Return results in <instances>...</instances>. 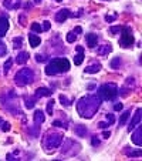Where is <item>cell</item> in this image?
I'll list each match as a JSON object with an SVG mask.
<instances>
[{
  "instance_id": "obj_20",
  "label": "cell",
  "mask_w": 142,
  "mask_h": 161,
  "mask_svg": "<svg viewBox=\"0 0 142 161\" xmlns=\"http://www.w3.org/2000/svg\"><path fill=\"white\" fill-rule=\"evenodd\" d=\"M27 60H29V53L27 52H20L17 54V57H16V63L20 64V66L21 64H24Z\"/></svg>"
},
{
  "instance_id": "obj_14",
  "label": "cell",
  "mask_w": 142,
  "mask_h": 161,
  "mask_svg": "<svg viewBox=\"0 0 142 161\" xmlns=\"http://www.w3.org/2000/svg\"><path fill=\"white\" fill-rule=\"evenodd\" d=\"M3 4H4V7L9 10H17L21 4V0H4Z\"/></svg>"
},
{
  "instance_id": "obj_34",
  "label": "cell",
  "mask_w": 142,
  "mask_h": 161,
  "mask_svg": "<svg viewBox=\"0 0 142 161\" xmlns=\"http://www.w3.org/2000/svg\"><path fill=\"white\" fill-rule=\"evenodd\" d=\"M91 144H92L94 147H98V146H100V140H98L97 136H92V138H91Z\"/></svg>"
},
{
  "instance_id": "obj_23",
  "label": "cell",
  "mask_w": 142,
  "mask_h": 161,
  "mask_svg": "<svg viewBox=\"0 0 142 161\" xmlns=\"http://www.w3.org/2000/svg\"><path fill=\"white\" fill-rule=\"evenodd\" d=\"M12 43H13V47L14 49H20L21 46H23V37H14V39L12 40Z\"/></svg>"
},
{
  "instance_id": "obj_21",
  "label": "cell",
  "mask_w": 142,
  "mask_h": 161,
  "mask_svg": "<svg viewBox=\"0 0 142 161\" xmlns=\"http://www.w3.org/2000/svg\"><path fill=\"white\" fill-rule=\"evenodd\" d=\"M74 131H76V134H77L78 137H85V136H87V133H88V131H87V127H85V125H82V124H81V125H77Z\"/></svg>"
},
{
  "instance_id": "obj_31",
  "label": "cell",
  "mask_w": 142,
  "mask_h": 161,
  "mask_svg": "<svg viewBox=\"0 0 142 161\" xmlns=\"http://www.w3.org/2000/svg\"><path fill=\"white\" fill-rule=\"evenodd\" d=\"M31 31H36V33H41V31H43V27L39 25V23H33V25H31Z\"/></svg>"
},
{
  "instance_id": "obj_13",
  "label": "cell",
  "mask_w": 142,
  "mask_h": 161,
  "mask_svg": "<svg viewBox=\"0 0 142 161\" xmlns=\"http://www.w3.org/2000/svg\"><path fill=\"white\" fill-rule=\"evenodd\" d=\"M85 40H87V46L88 47H97L98 46V36L97 34H94V33H90L85 36Z\"/></svg>"
},
{
  "instance_id": "obj_18",
  "label": "cell",
  "mask_w": 142,
  "mask_h": 161,
  "mask_svg": "<svg viewBox=\"0 0 142 161\" xmlns=\"http://www.w3.org/2000/svg\"><path fill=\"white\" fill-rule=\"evenodd\" d=\"M111 52H112V47H111V44H108V43H107V44H103L100 49L97 50L98 54H100V56H104V57H105V56H108Z\"/></svg>"
},
{
  "instance_id": "obj_8",
  "label": "cell",
  "mask_w": 142,
  "mask_h": 161,
  "mask_svg": "<svg viewBox=\"0 0 142 161\" xmlns=\"http://www.w3.org/2000/svg\"><path fill=\"white\" fill-rule=\"evenodd\" d=\"M132 143L138 147H142V127L138 124V128L132 133Z\"/></svg>"
},
{
  "instance_id": "obj_22",
  "label": "cell",
  "mask_w": 142,
  "mask_h": 161,
  "mask_svg": "<svg viewBox=\"0 0 142 161\" xmlns=\"http://www.w3.org/2000/svg\"><path fill=\"white\" fill-rule=\"evenodd\" d=\"M36 101H37V98L34 97V96H33V97H29V96H26V97H24V104H26V107H27V108H33Z\"/></svg>"
},
{
  "instance_id": "obj_12",
  "label": "cell",
  "mask_w": 142,
  "mask_h": 161,
  "mask_svg": "<svg viewBox=\"0 0 142 161\" xmlns=\"http://www.w3.org/2000/svg\"><path fill=\"white\" fill-rule=\"evenodd\" d=\"M51 94H53V91L50 90V88L40 87V88H37V90H36V93H34V97L39 100V98H41V97H47V96H51Z\"/></svg>"
},
{
  "instance_id": "obj_35",
  "label": "cell",
  "mask_w": 142,
  "mask_h": 161,
  "mask_svg": "<svg viewBox=\"0 0 142 161\" xmlns=\"http://www.w3.org/2000/svg\"><path fill=\"white\" fill-rule=\"evenodd\" d=\"M53 125H54V127H63V128H66V130H67V128H68L66 124H63V123H61V121H58V120H55V121H53Z\"/></svg>"
},
{
  "instance_id": "obj_15",
  "label": "cell",
  "mask_w": 142,
  "mask_h": 161,
  "mask_svg": "<svg viewBox=\"0 0 142 161\" xmlns=\"http://www.w3.org/2000/svg\"><path fill=\"white\" fill-rule=\"evenodd\" d=\"M100 70H101V64L97 63V61H94V63H91L90 66L85 67L84 71H85L87 74H95V73H98Z\"/></svg>"
},
{
  "instance_id": "obj_11",
  "label": "cell",
  "mask_w": 142,
  "mask_h": 161,
  "mask_svg": "<svg viewBox=\"0 0 142 161\" xmlns=\"http://www.w3.org/2000/svg\"><path fill=\"white\" fill-rule=\"evenodd\" d=\"M7 30H9V20L6 16H0V37L6 36Z\"/></svg>"
},
{
  "instance_id": "obj_38",
  "label": "cell",
  "mask_w": 142,
  "mask_h": 161,
  "mask_svg": "<svg viewBox=\"0 0 142 161\" xmlns=\"http://www.w3.org/2000/svg\"><path fill=\"white\" fill-rule=\"evenodd\" d=\"M2 124H3V127H2V130H3V131H6V133H7V131L10 130V123H2Z\"/></svg>"
},
{
  "instance_id": "obj_7",
  "label": "cell",
  "mask_w": 142,
  "mask_h": 161,
  "mask_svg": "<svg viewBox=\"0 0 142 161\" xmlns=\"http://www.w3.org/2000/svg\"><path fill=\"white\" fill-rule=\"evenodd\" d=\"M71 16H74V14L70 12L68 9H61L60 12L55 14V21H57V23H64V21L68 17H71Z\"/></svg>"
},
{
  "instance_id": "obj_43",
  "label": "cell",
  "mask_w": 142,
  "mask_h": 161,
  "mask_svg": "<svg viewBox=\"0 0 142 161\" xmlns=\"http://www.w3.org/2000/svg\"><path fill=\"white\" fill-rule=\"evenodd\" d=\"M24 20H26L24 16H20V21H21V25H23V21H24Z\"/></svg>"
},
{
  "instance_id": "obj_2",
  "label": "cell",
  "mask_w": 142,
  "mask_h": 161,
  "mask_svg": "<svg viewBox=\"0 0 142 161\" xmlns=\"http://www.w3.org/2000/svg\"><path fill=\"white\" fill-rule=\"evenodd\" d=\"M68 70H70V61L67 58H53L44 69L47 76H55V74L66 73Z\"/></svg>"
},
{
  "instance_id": "obj_42",
  "label": "cell",
  "mask_w": 142,
  "mask_h": 161,
  "mask_svg": "<svg viewBox=\"0 0 142 161\" xmlns=\"http://www.w3.org/2000/svg\"><path fill=\"white\" fill-rule=\"evenodd\" d=\"M109 136H111V134H109V131H104V133H103L104 138H109Z\"/></svg>"
},
{
  "instance_id": "obj_16",
  "label": "cell",
  "mask_w": 142,
  "mask_h": 161,
  "mask_svg": "<svg viewBox=\"0 0 142 161\" xmlns=\"http://www.w3.org/2000/svg\"><path fill=\"white\" fill-rule=\"evenodd\" d=\"M82 61H84V49H82L81 46H77V54L74 57V64L80 66Z\"/></svg>"
},
{
  "instance_id": "obj_37",
  "label": "cell",
  "mask_w": 142,
  "mask_h": 161,
  "mask_svg": "<svg viewBox=\"0 0 142 161\" xmlns=\"http://www.w3.org/2000/svg\"><path fill=\"white\" fill-rule=\"evenodd\" d=\"M36 60H37V61H40V63H44V61L47 60V58H45L44 56H41V54H37V56H36Z\"/></svg>"
},
{
  "instance_id": "obj_47",
  "label": "cell",
  "mask_w": 142,
  "mask_h": 161,
  "mask_svg": "<svg viewBox=\"0 0 142 161\" xmlns=\"http://www.w3.org/2000/svg\"><path fill=\"white\" fill-rule=\"evenodd\" d=\"M104 2H107V0H104Z\"/></svg>"
},
{
  "instance_id": "obj_25",
  "label": "cell",
  "mask_w": 142,
  "mask_h": 161,
  "mask_svg": "<svg viewBox=\"0 0 142 161\" xmlns=\"http://www.w3.org/2000/svg\"><path fill=\"white\" fill-rule=\"evenodd\" d=\"M119 67H121V58H119V57H115L114 60L111 61V69L117 70V69H119Z\"/></svg>"
},
{
  "instance_id": "obj_10",
  "label": "cell",
  "mask_w": 142,
  "mask_h": 161,
  "mask_svg": "<svg viewBox=\"0 0 142 161\" xmlns=\"http://www.w3.org/2000/svg\"><path fill=\"white\" fill-rule=\"evenodd\" d=\"M82 33V29L80 27V26H77V27H74V30L73 31H68V34H67V37H66V40L68 43H74L77 40V36L78 34H81Z\"/></svg>"
},
{
  "instance_id": "obj_29",
  "label": "cell",
  "mask_w": 142,
  "mask_h": 161,
  "mask_svg": "<svg viewBox=\"0 0 142 161\" xmlns=\"http://www.w3.org/2000/svg\"><path fill=\"white\" fill-rule=\"evenodd\" d=\"M58 98H60L61 104H63L64 107H68V106H71V103H70V100H68V98H67V97H66V96H64V94H61V96H60V97H58Z\"/></svg>"
},
{
  "instance_id": "obj_28",
  "label": "cell",
  "mask_w": 142,
  "mask_h": 161,
  "mask_svg": "<svg viewBox=\"0 0 142 161\" xmlns=\"http://www.w3.org/2000/svg\"><path fill=\"white\" fill-rule=\"evenodd\" d=\"M54 100H50L47 103V116H53V107H54Z\"/></svg>"
},
{
  "instance_id": "obj_24",
  "label": "cell",
  "mask_w": 142,
  "mask_h": 161,
  "mask_svg": "<svg viewBox=\"0 0 142 161\" xmlns=\"http://www.w3.org/2000/svg\"><path fill=\"white\" fill-rule=\"evenodd\" d=\"M128 119H129V110H127V111L121 116V119H119V125H125V123L128 121Z\"/></svg>"
},
{
  "instance_id": "obj_32",
  "label": "cell",
  "mask_w": 142,
  "mask_h": 161,
  "mask_svg": "<svg viewBox=\"0 0 142 161\" xmlns=\"http://www.w3.org/2000/svg\"><path fill=\"white\" fill-rule=\"evenodd\" d=\"M119 31H121V26H112V27H109V33H111L112 36L118 34Z\"/></svg>"
},
{
  "instance_id": "obj_36",
  "label": "cell",
  "mask_w": 142,
  "mask_h": 161,
  "mask_svg": "<svg viewBox=\"0 0 142 161\" xmlns=\"http://www.w3.org/2000/svg\"><path fill=\"white\" fill-rule=\"evenodd\" d=\"M50 29H51V25H50V21L47 20V21H44V25H43V30H50Z\"/></svg>"
},
{
  "instance_id": "obj_46",
  "label": "cell",
  "mask_w": 142,
  "mask_h": 161,
  "mask_svg": "<svg viewBox=\"0 0 142 161\" xmlns=\"http://www.w3.org/2000/svg\"><path fill=\"white\" fill-rule=\"evenodd\" d=\"M54 2H61V0H54Z\"/></svg>"
},
{
  "instance_id": "obj_26",
  "label": "cell",
  "mask_w": 142,
  "mask_h": 161,
  "mask_svg": "<svg viewBox=\"0 0 142 161\" xmlns=\"http://www.w3.org/2000/svg\"><path fill=\"white\" fill-rule=\"evenodd\" d=\"M125 154L129 155V157H139L141 155V150H136V151H129V148L127 147V150H125Z\"/></svg>"
},
{
  "instance_id": "obj_5",
  "label": "cell",
  "mask_w": 142,
  "mask_h": 161,
  "mask_svg": "<svg viewBox=\"0 0 142 161\" xmlns=\"http://www.w3.org/2000/svg\"><path fill=\"white\" fill-rule=\"evenodd\" d=\"M33 80H34V73L31 69H21V70L14 76V81L18 87L29 86Z\"/></svg>"
},
{
  "instance_id": "obj_19",
  "label": "cell",
  "mask_w": 142,
  "mask_h": 161,
  "mask_svg": "<svg viewBox=\"0 0 142 161\" xmlns=\"http://www.w3.org/2000/svg\"><path fill=\"white\" fill-rule=\"evenodd\" d=\"M29 42H30L31 47H34V49H36L37 46H40V43H41V39H40L37 34H34V31H33L31 34H29Z\"/></svg>"
},
{
  "instance_id": "obj_4",
  "label": "cell",
  "mask_w": 142,
  "mask_h": 161,
  "mask_svg": "<svg viewBox=\"0 0 142 161\" xmlns=\"http://www.w3.org/2000/svg\"><path fill=\"white\" fill-rule=\"evenodd\" d=\"M98 96L101 100L111 101L118 96V87L112 83H105V84L98 87Z\"/></svg>"
},
{
  "instance_id": "obj_33",
  "label": "cell",
  "mask_w": 142,
  "mask_h": 161,
  "mask_svg": "<svg viewBox=\"0 0 142 161\" xmlns=\"http://www.w3.org/2000/svg\"><path fill=\"white\" fill-rule=\"evenodd\" d=\"M107 120H108L107 123H108L109 125H112L115 123V116L114 114H111V113H108V114H107Z\"/></svg>"
},
{
  "instance_id": "obj_44",
  "label": "cell",
  "mask_w": 142,
  "mask_h": 161,
  "mask_svg": "<svg viewBox=\"0 0 142 161\" xmlns=\"http://www.w3.org/2000/svg\"><path fill=\"white\" fill-rule=\"evenodd\" d=\"M2 123H3V120H2V117H0V127H2Z\"/></svg>"
},
{
  "instance_id": "obj_39",
  "label": "cell",
  "mask_w": 142,
  "mask_h": 161,
  "mask_svg": "<svg viewBox=\"0 0 142 161\" xmlns=\"http://www.w3.org/2000/svg\"><path fill=\"white\" fill-rule=\"evenodd\" d=\"M122 107H124V106H122L121 103H117V104H114V110H115V111H121V110H122Z\"/></svg>"
},
{
  "instance_id": "obj_6",
  "label": "cell",
  "mask_w": 142,
  "mask_h": 161,
  "mask_svg": "<svg viewBox=\"0 0 142 161\" xmlns=\"http://www.w3.org/2000/svg\"><path fill=\"white\" fill-rule=\"evenodd\" d=\"M119 44L122 47H129L131 44H134V36L132 31L128 26H124L121 27V39H119Z\"/></svg>"
},
{
  "instance_id": "obj_1",
  "label": "cell",
  "mask_w": 142,
  "mask_h": 161,
  "mask_svg": "<svg viewBox=\"0 0 142 161\" xmlns=\"http://www.w3.org/2000/svg\"><path fill=\"white\" fill-rule=\"evenodd\" d=\"M101 98L100 96H84L81 97L78 101H77V111L78 114L82 117V119H92L95 114H97L98 108L101 106Z\"/></svg>"
},
{
  "instance_id": "obj_27",
  "label": "cell",
  "mask_w": 142,
  "mask_h": 161,
  "mask_svg": "<svg viewBox=\"0 0 142 161\" xmlns=\"http://www.w3.org/2000/svg\"><path fill=\"white\" fill-rule=\"evenodd\" d=\"M12 63H13V58H9V60L4 63V66H3V71H4V74H7L10 71V67H12Z\"/></svg>"
},
{
  "instance_id": "obj_41",
  "label": "cell",
  "mask_w": 142,
  "mask_h": 161,
  "mask_svg": "<svg viewBox=\"0 0 142 161\" xmlns=\"http://www.w3.org/2000/svg\"><path fill=\"white\" fill-rule=\"evenodd\" d=\"M108 123H104V121H101L100 123V124H98V127H100V128H103V130H104V128H107V127H108Z\"/></svg>"
},
{
  "instance_id": "obj_30",
  "label": "cell",
  "mask_w": 142,
  "mask_h": 161,
  "mask_svg": "<svg viewBox=\"0 0 142 161\" xmlns=\"http://www.w3.org/2000/svg\"><path fill=\"white\" fill-rule=\"evenodd\" d=\"M6 54H7V47H6V44L0 40V57H2V56H6Z\"/></svg>"
},
{
  "instance_id": "obj_40",
  "label": "cell",
  "mask_w": 142,
  "mask_h": 161,
  "mask_svg": "<svg viewBox=\"0 0 142 161\" xmlns=\"http://www.w3.org/2000/svg\"><path fill=\"white\" fill-rule=\"evenodd\" d=\"M115 19H117V13H114V14H112V16H107V17H105V20H107V21H114Z\"/></svg>"
},
{
  "instance_id": "obj_9",
  "label": "cell",
  "mask_w": 142,
  "mask_h": 161,
  "mask_svg": "<svg viewBox=\"0 0 142 161\" xmlns=\"http://www.w3.org/2000/svg\"><path fill=\"white\" fill-rule=\"evenodd\" d=\"M141 111L142 110L139 108H136V111H135V114H134V119H132V121L129 123V125H128V131H132L134 128L136 127V125L139 124V123H141Z\"/></svg>"
},
{
  "instance_id": "obj_17",
  "label": "cell",
  "mask_w": 142,
  "mask_h": 161,
  "mask_svg": "<svg viewBox=\"0 0 142 161\" xmlns=\"http://www.w3.org/2000/svg\"><path fill=\"white\" fill-rule=\"evenodd\" d=\"M44 121H45V114L41 111V110H36V113H34V124L40 125Z\"/></svg>"
},
{
  "instance_id": "obj_3",
  "label": "cell",
  "mask_w": 142,
  "mask_h": 161,
  "mask_svg": "<svg viewBox=\"0 0 142 161\" xmlns=\"http://www.w3.org/2000/svg\"><path fill=\"white\" fill-rule=\"evenodd\" d=\"M63 143V134H55V133H50L45 136V138L43 140V147H44L45 151H54L55 148L61 146Z\"/></svg>"
},
{
  "instance_id": "obj_45",
  "label": "cell",
  "mask_w": 142,
  "mask_h": 161,
  "mask_svg": "<svg viewBox=\"0 0 142 161\" xmlns=\"http://www.w3.org/2000/svg\"><path fill=\"white\" fill-rule=\"evenodd\" d=\"M34 2H36V3H37V4H39V3H40V2H41V0H34Z\"/></svg>"
}]
</instances>
